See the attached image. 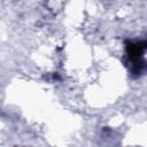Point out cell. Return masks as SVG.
I'll list each match as a JSON object with an SVG mask.
<instances>
[{
  "label": "cell",
  "mask_w": 147,
  "mask_h": 147,
  "mask_svg": "<svg viewBox=\"0 0 147 147\" xmlns=\"http://www.w3.org/2000/svg\"><path fill=\"white\" fill-rule=\"evenodd\" d=\"M147 49V41L140 40L136 42H129L126 45V53L131 61H138L142 59L144 52Z\"/></svg>",
  "instance_id": "6da1fadb"
}]
</instances>
